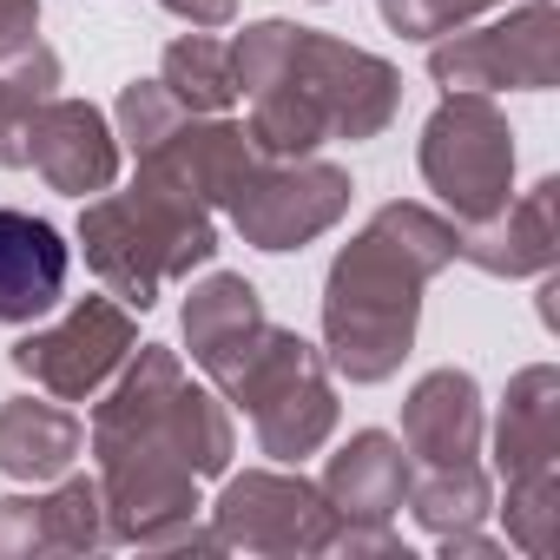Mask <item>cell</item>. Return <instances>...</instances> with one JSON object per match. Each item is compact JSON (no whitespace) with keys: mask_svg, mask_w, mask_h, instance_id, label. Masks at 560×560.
<instances>
[{"mask_svg":"<svg viewBox=\"0 0 560 560\" xmlns=\"http://www.w3.org/2000/svg\"><path fill=\"white\" fill-rule=\"evenodd\" d=\"M27 165L67 191V198H93L119 178V132L93 100H47L27 126Z\"/></svg>","mask_w":560,"mask_h":560,"instance_id":"13","label":"cell"},{"mask_svg":"<svg viewBox=\"0 0 560 560\" xmlns=\"http://www.w3.org/2000/svg\"><path fill=\"white\" fill-rule=\"evenodd\" d=\"M501 8V0H383V21L402 34V40H442L455 27H468L475 14Z\"/></svg>","mask_w":560,"mask_h":560,"instance_id":"25","label":"cell"},{"mask_svg":"<svg viewBox=\"0 0 560 560\" xmlns=\"http://www.w3.org/2000/svg\"><path fill=\"white\" fill-rule=\"evenodd\" d=\"M132 343H139V330H132V311L119 298H80L54 330L21 337L8 350V363L21 376H34L54 402H86L119 376Z\"/></svg>","mask_w":560,"mask_h":560,"instance_id":"11","label":"cell"},{"mask_svg":"<svg viewBox=\"0 0 560 560\" xmlns=\"http://www.w3.org/2000/svg\"><path fill=\"white\" fill-rule=\"evenodd\" d=\"M54 93H60L54 47H27L14 60H0V165H27V126Z\"/></svg>","mask_w":560,"mask_h":560,"instance_id":"21","label":"cell"},{"mask_svg":"<svg viewBox=\"0 0 560 560\" xmlns=\"http://www.w3.org/2000/svg\"><path fill=\"white\" fill-rule=\"evenodd\" d=\"M224 402L250 409L257 448L270 462L298 468L304 455H317L337 429V389L324 370V350L304 343L298 330H264V343L244 357V370L224 383Z\"/></svg>","mask_w":560,"mask_h":560,"instance_id":"6","label":"cell"},{"mask_svg":"<svg viewBox=\"0 0 560 560\" xmlns=\"http://www.w3.org/2000/svg\"><path fill=\"white\" fill-rule=\"evenodd\" d=\"M40 47V0H0V60Z\"/></svg>","mask_w":560,"mask_h":560,"instance_id":"26","label":"cell"},{"mask_svg":"<svg viewBox=\"0 0 560 560\" xmlns=\"http://www.w3.org/2000/svg\"><path fill=\"white\" fill-rule=\"evenodd\" d=\"M67 264H73V250L47 218L0 205V324L47 317L67 291Z\"/></svg>","mask_w":560,"mask_h":560,"instance_id":"17","label":"cell"},{"mask_svg":"<svg viewBox=\"0 0 560 560\" xmlns=\"http://www.w3.org/2000/svg\"><path fill=\"white\" fill-rule=\"evenodd\" d=\"M264 330H270L264 298H257V284H244L237 270H211L205 284H191V298H185V343H191V363L218 389L244 370V357L264 343Z\"/></svg>","mask_w":560,"mask_h":560,"instance_id":"15","label":"cell"},{"mask_svg":"<svg viewBox=\"0 0 560 560\" xmlns=\"http://www.w3.org/2000/svg\"><path fill=\"white\" fill-rule=\"evenodd\" d=\"M455 264V218L396 198L383 205L324 277V350L343 383H389L416 350L422 291Z\"/></svg>","mask_w":560,"mask_h":560,"instance_id":"3","label":"cell"},{"mask_svg":"<svg viewBox=\"0 0 560 560\" xmlns=\"http://www.w3.org/2000/svg\"><path fill=\"white\" fill-rule=\"evenodd\" d=\"M409 481H416V468H409L402 442L383 435V429H363V435H350L330 455V468H324L317 488L337 508V521H350V527H389L402 514V501H409Z\"/></svg>","mask_w":560,"mask_h":560,"instance_id":"16","label":"cell"},{"mask_svg":"<svg viewBox=\"0 0 560 560\" xmlns=\"http://www.w3.org/2000/svg\"><path fill=\"white\" fill-rule=\"evenodd\" d=\"M416 165L455 224H481L514 198V126L488 93H448L422 126Z\"/></svg>","mask_w":560,"mask_h":560,"instance_id":"7","label":"cell"},{"mask_svg":"<svg viewBox=\"0 0 560 560\" xmlns=\"http://www.w3.org/2000/svg\"><path fill=\"white\" fill-rule=\"evenodd\" d=\"M165 14H178L185 27H224L237 14V0H159Z\"/></svg>","mask_w":560,"mask_h":560,"instance_id":"27","label":"cell"},{"mask_svg":"<svg viewBox=\"0 0 560 560\" xmlns=\"http://www.w3.org/2000/svg\"><path fill=\"white\" fill-rule=\"evenodd\" d=\"M402 448L422 468L481 455V389L468 370H429L402 402Z\"/></svg>","mask_w":560,"mask_h":560,"instance_id":"18","label":"cell"},{"mask_svg":"<svg viewBox=\"0 0 560 560\" xmlns=\"http://www.w3.org/2000/svg\"><path fill=\"white\" fill-rule=\"evenodd\" d=\"M494 468L501 481L560 475V370L553 363H527L508 383L501 422H494Z\"/></svg>","mask_w":560,"mask_h":560,"instance_id":"19","label":"cell"},{"mask_svg":"<svg viewBox=\"0 0 560 560\" xmlns=\"http://www.w3.org/2000/svg\"><path fill=\"white\" fill-rule=\"evenodd\" d=\"M402 508H416V521L442 540V534L481 527L488 508H494V494H488V475H481L475 462H442V468H429L422 481H409V501H402Z\"/></svg>","mask_w":560,"mask_h":560,"instance_id":"23","label":"cell"},{"mask_svg":"<svg viewBox=\"0 0 560 560\" xmlns=\"http://www.w3.org/2000/svg\"><path fill=\"white\" fill-rule=\"evenodd\" d=\"M159 86L185 106V113H224L237 100V73H231V47L211 34H185L165 47L159 60Z\"/></svg>","mask_w":560,"mask_h":560,"instance_id":"22","label":"cell"},{"mask_svg":"<svg viewBox=\"0 0 560 560\" xmlns=\"http://www.w3.org/2000/svg\"><path fill=\"white\" fill-rule=\"evenodd\" d=\"M330 534L337 508L324 501V488L284 468H244L211 501V540L231 553H330Z\"/></svg>","mask_w":560,"mask_h":560,"instance_id":"9","label":"cell"},{"mask_svg":"<svg viewBox=\"0 0 560 560\" xmlns=\"http://www.w3.org/2000/svg\"><path fill=\"white\" fill-rule=\"evenodd\" d=\"M501 521H508V540L521 553L547 560L560 547V475H521V481H508Z\"/></svg>","mask_w":560,"mask_h":560,"instance_id":"24","label":"cell"},{"mask_svg":"<svg viewBox=\"0 0 560 560\" xmlns=\"http://www.w3.org/2000/svg\"><path fill=\"white\" fill-rule=\"evenodd\" d=\"M86 448V422L60 402L14 396L0 402V475L14 481H60Z\"/></svg>","mask_w":560,"mask_h":560,"instance_id":"20","label":"cell"},{"mask_svg":"<svg viewBox=\"0 0 560 560\" xmlns=\"http://www.w3.org/2000/svg\"><path fill=\"white\" fill-rule=\"evenodd\" d=\"M455 257H468L488 277H547L560 264V178L527 185L494 218L455 231Z\"/></svg>","mask_w":560,"mask_h":560,"instance_id":"14","label":"cell"},{"mask_svg":"<svg viewBox=\"0 0 560 560\" xmlns=\"http://www.w3.org/2000/svg\"><path fill=\"white\" fill-rule=\"evenodd\" d=\"M231 416L165 343H139L93 409V455L113 547H218L198 527V481L231 468Z\"/></svg>","mask_w":560,"mask_h":560,"instance_id":"1","label":"cell"},{"mask_svg":"<svg viewBox=\"0 0 560 560\" xmlns=\"http://www.w3.org/2000/svg\"><path fill=\"white\" fill-rule=\"evenodd\" d=\"M350 172L330 159H257V172L224 205L237 237L257 250H304L350 211Z\"/></svg>","mask_w":560,"mask_h":560,"instance_id":"10","label":"cell"},{"mask_svg":"<svg viewBox=\"0 0 560 560\" xmlns=\"http://www.w3.org/2000/svg\"><path fill=\"white\" fill-rule=\"evenodd\" d=\"M106 494L86 475H60L47 494H0V560H47V553H100Z\"/></svg>","mask_w":560,"mask_h":560,"instance_id":"12","label":"cell"},{"mask_svg":"<svg viewBox=\"0 0 560 560\" xmlns=\"http://www.w3.org/2000/svg\"><path fill=\"white\" fill-rule=\"evenodd\" d=\"M429 80L448 93H547L560 86V8L527 0L508 21H488L475 34H442L429 47Z\"/></svg>","mask_w":560,"mask_h":560,"instance_id":"8","label":"cell"},{"mask_svg":"<svg viewBox=\"0 0 560 560\" xmlns=\"http://www.w3.org/2000/svg\"><path fill=\"white\" fill-rule=\"evenodd\" d=\"M237 93L250 100V139L264 159H311L330 139H376L402 106V73L337 34L257 21L231 40Z\"/></svg>","mask_w":560,"mask_h":560,"instance_id":"2","label":"cell"},{"mask_svg":"<svg viewBox=\"0 0 560 560\" xmlns=\"http://www.w3.org/2000/svg\"><path fill=\"white\" fill-rule=\"evenodd\" d=\"M119 139L132 145L145 178H165L198 205H231L264 159L250 126H231L218 113H185L159 80H132L119 93Z\"/></svg>","mask_w":560,"mask_h":560,"instance_id":"5","label":"cell"},{"mask_svg":"<svg viewBox=\"0 0 560 560\" xmlns=\"http://www.w3.org/2000/svg\"><path fill=\"white\" fill-rule=\"evenodd\" d=\"M80 250L126 311H152L165 298V284H178V277H191L198 264L218 257V224H211V205L139 172L126 191L106 185L86 198Z\"/></svg>","mask_w":560,"mask_h":560,"instance_id":"4","label":"cell"}]
</instances>
